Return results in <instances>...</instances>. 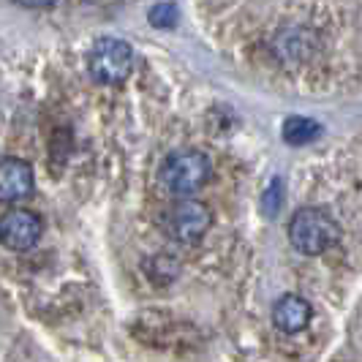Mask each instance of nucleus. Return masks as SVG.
Listing matches in <instances>:
<instances>
[{
    "mask_svg": "<svg viewBox=\"0 0 362 362\" xmlns=\"http://www.w3.org/2000/svg\"><path fill=\"white\" fill-rule=\"evenodd\" d=\"M338 237H341V229H338L335 218L319 207H303L289 221L291 245L305 256L325 254L327 248L335 245Z\"/></svg>",
    "mask_w": 362,
    "mask_h": 362,
    "instance_id": "2",
    "label": "nucleus"
},
{
    "mask_svg": "<svg viewBox=\"0 0 362 362\" xmlns=\"http://www.w3.org/2000/svg\"><path fill=\"white\" fill-rule=\"evenodd\" d=\"M134 69V49L123 38H98L88 52V71L98 85H120Z\"/></svg>",
    "mask_w": 362,
    "mask_h": 362,
    "instance_id": "3",
    "label": "nucleus"
},
{
    "mask_svg": "<svg viewBox=\"0 0 362 362\" xmlns=\"http://www.w3.org/2000/svg\"><path fill=\"white\" fill-rule=\"evenodd\" d=\"M145 270L156 286H163V284H172L180 275V262L172 254H156L147 259Z\"/></svg>",
    "mask_w": 362,
    "mask_h": 362,
    "instance_id": "9",
    "label": "nucleus"
},
{
    "mask_svg": "<svg viewBox=\"0 0 362 362\" xmlns=\"http://www.w3.org/2000/svg\"><path fill=\"white\" fill-rule=\"evenodd\" d=\"M319 47L316 33H310L308 28H284L272 36V52L278 54V60L284 66H303L308 63L313 52Z\"/></svg>",
    "mask_w": 362,
    "mask_h": 362,
    "instance_id": "6",
    "label": "nucleus"
},
{
    "mask_svg": "<svg viewBox=\"0 0 362 362\" xmlns=\"http://www.w3.org/2000/svg\"><path fill=\"white\" fill-rule=\"evenodd\" d=\"M44 223L36 213L14 207L0 216V245L8 251H30L41 240Z\"/></svg>",
    "mask_w": 362,
    "mask_h": 362,
    "instance_id": "5",
    "label": "nucleus"
},
{
    "mask_svg": "<svg viewBox=\"0 0 362 362\" xmlns=\"http://www.w3.org/2000/svg\"><path fill=\"white\" fill-rule=\"evenodd\" d=\"M319 131H322V126H319L316 120H310V117H289V120L284 123V139H286L289 145L300 147V145L313 142V139L319 136Z\"/></svg>",
    "mask_w": 362,
    "mask_h": 362,
    "instance_id": "10",
    "label": "nucleus"
},
{
    "mask_svg": "<svg viewBox=\"0 0 362 362\" xmlns=\"http://www.w3.org/2000/svg\"><path fill=\"white\" fill-rule=\"evenodd\" d=\"M213 177V161L202 150H175L161 163V182L175 197L188 199Z\"/></svg>",
    "mask_w": 362,
    "mask_h": 362,
    "instance_id": "1",
    "label": "nucleus"
},
{
    "mask_svg": "<svg viewBox=\"0 0 362 362\" xmlns=\"http://www.w3.org/2000/svg\"><path fill=\"white\" fill-rule=\"evenodd\" d=\"M310 303L300 294H284L275 305H272V325L286 335H297L310 325Z\"/></svg>",
    "mask_w": 362,
    "mask_h": 362,
    "instance_id": "8",
    "label": "nucleus"
},
{
    "mask_svg": "<svg viewBox=\"0 0 362 362\" xmlns=\"http://www.w3.org/2000/svg\"><path fill=\"white\" fill-rule=\"evenodd\" d=\"M210 223H213L210 207L202 204L199 199H180L163 213L166 235L172 237L175 243H182V245L199 243L202 237L207 235Z\"/></svg>",
    "mask_w": 362,
    "mask_h": 362,
    "instance_id": "4",
    "label": "nucleus"
},
{
    "mask_svg": "<svg viewBox=\"0 0 362 362\" xmlns=\"http://www.w3.org/2000/svg\"><path fill=\"white\" fill-rule=\"evenodd\" d=\"M19 6H25V8H49L54 6L57 0H17Z\"/></svg>",
    "mask_w": 362,
    "mask_h": 362,
    "instance_id": "12",
    "label": "nucleus"
},
{
    "mask_svg": "<svg viewBox=\"0 0 362 362\" xmlns=\"http://www.w3.org/2000/svg\"><path fill=\"white\" fill-rule=\"evenodd\" d=\"M175 19H177V11H175V6L169 3H161V6H156L153 11H150V22L156 25V28H172L175 25Z\"/></svg>",
    "mask_w": 362,
    "mask_h": 362,
    "instance_id": "11",
    "label": "nucleus"
},
{
    "mask_svg": "<svg viewBox=\"0 0 362 362\" xmlns=\"http://www.w3.org/2000/svg\"><path fill=\"white\" fill-rule=\"evenodd\" d=\"M36 188L33 166L22 158H0V202H22Z\"/></svg>",
    "mask_w": 362,
    "mask_h": 362,
    "instance_id": "7",
    "label": "nucleus"
}]
</instances>
